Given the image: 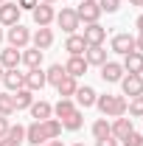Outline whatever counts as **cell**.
I'll return each mask as SVG.
<instances>
[{"instance_id":"cell-14","label":"cell","mask_w":143,"mask_h":146,"mask_svg":"<svg viewBox=\"0 0 143 146\" xmlns=\"http://www.w3.org/2000/svg\"><path fill=\"white\" fill-rule=\"evenodd\" d=\"M101 79L109 82V84H112V82H121V79H124V65H121V62H104V65H101Z\"/></svg>"},{"instance_id":"cell-31","label":"cell","mask_w":143,"mask_h":146,"mask_svg":"<svg viewBox=\"0 0 143 146\" xmlns=\"http://www.w3.org/2000/svg\"><path fill=\"white\" fill-rule=\"evenodd\" d=\"M11 112H17L14 110V98H11V93H0V115H11Z\"/></svg>"},{"instance_id":"cell-23","label":"cell","mask_w":143,"mask_h":146,"mask_svg":"<svg viewBox=\"0 0 143 146\" xmlns=\"http://www.w3.org/2000/svg\"><path fill=\"white\" fill-rule=\"evenodd\" d=\"M28 110H31V118H34V121H45V118L54 115V107H51L48 101H34Z\"/></svg>"},{"instance_id":"cell-28","label":"cell","mask_w":143,"mask_h":146,"mask_svg":"<svg viewBox=\"0 0 143 146\" xmlns=\"http://www.w3.org/2000/svg\"><path fill=\"white\" fill-rule=\"evenodd\" d=\"M65 76H68V73H65V65H51V68L45 70V79H48V84H54V87L62 82V79H65Z\"/></svg>"},{"instance_id":"cell-36","label":"cell","mask_w":143,"mask_h":146,"mask_svg":"<svg viewBox=\"0 0 143 146\" xmlns=\"http://www.w3.org/2000/svg\"><path fill=\"white\" fill-rule=\"evenodd\" d=\"M95 146H118V138H112V135H107V138L95 141Z\"/></svg>"},{"instance_id":"cell-7","label":"cell","mask_w":143,"mask_h":146,"mask_svg":"<svg viewBox=\"0 0 143 146\" xmlns=\"http://www.w3.org/2000/svg\"><path fill=\"white\" fill-rule=\"evenodd\" d=\"M121 87H124V96L135 98V96H143V76L140 73H129L121 79Z\"/></svg>"},{"instance_id":"cell-15","label":"cell","mask_w":143,"mask_h":146,"mask_svg":"<svg viewBox=\"0 0 143 146\" xmlns=\"http://www.w3.org/2000/svg\"><path fill=\"white\" fill-rule=\"evenodd\" d=\"M31 42H34V48H39V51H48L54 45V31L51 28H36L34 34H31Z\"/></svg>"},{"instance_id":"cell-43","label":"cell","mask_w":143,"mask_h":146,"mask_svg":"<svg viewBox=\"0 0 143 146\" xmlns=\"http://www.w3.org/2000/svg\"><path fill=\"white\" fill-rule=\"evenodd\" d=\"M3 73H6V68H3V65H0V79H3Z\"/></svg>"},{"instance_id":"cell-45","label":"cell","mask_w":143,"mask_h":146,"mask_svg":"<svg viewBox=\"0 0 143 146\" xmlns=\"http://www.w3.org/2000/svg\"><path fill=\"white\" fill-rule=\"evenodd\" d=\"M73 146H84V143H73Z\"/></svg>"},{"instance_id":"cell-41","label":"cell","mask_w":143,"mask_h":146,"mask_svg":"<svg viewBox=\"0 0 143 146\" xmlns=\"http://www.w3.org/2000/svg\"><path fill=\"white\" fill-rule=\"evenodd\" d=\"M138 28H140V31H143V14H140V17H138Z\"/></svg>"},{"instance_id":"cell-13","label":"cell","mask_w":143,"mask_h":146,"mask_svg":"<svg viewBox=\"0 0 143 146\" xmlns=\"http://www.w3.org/2000/svg\"><path fill=\"white\" fill-rule=\"evenodd\" d=\"M3 84H6V90H11V93H17L25 87V73H20L17 68L14 70H6L3 73Z\"/></svg>"},{"instance_id":"cell-40","label":"cell","mask_w":143,"mask_h":146,"mask_svg":"<svg viewBox=\"0 0 143 146\" xmlns=\"http://www.w3.org/2000/svg\"><path fill=\"white\" fill-rule=\"evenodd\" d=\"M129 3H132V6H140V9H143V0H129Z\"/></svg>"},{"instance_id":"cell-46","label":"cell","mask_w":143,"mask_h":146,"mask_svg":"<svg viewBox=\"0 0 143 146\" xmlns=\"http://www.w3.org/2000/svg\"><path fill=\"white\" fill-rule=\"evenodd\" d=\"M0 3H6V0H0Z\"/></svg>"},{"instance_id":"cell-18","label":"cell","mask_w":143,"mask_h":146,"mask_svg":"<svg viewBox=\"0 0 143 146\" xmlns=\"http://www.w3.org/2000/svg\"><path fill=\"white\" fill-rule=\"evenodd\" d=\"M65 73L73 76V79L84 76V73H87V62H84V56H70V59L65 62Z\"/></svg>"},{"instance_id":"cell-37","label":"cell","mask_w":143,"mask_h":146,"mask_svg":"<svg viewBox=\"0 0 143 146\" xmlns=\"http://www.w3.org/2000/svg\"><path fill=\"white\" fill-rule=\"evenodd\" d=\"M6 132H9V118L0 115V138H6Z\"/></svg>"},{"instance_id":"cell-30","label":"cell","mask_w":143,"mask_h":146,"mask_svg":"<svg viewBox=\"0 0 143 146\" xmlns=\"http://www.w3.org/2000/svg\"><path fill=\"white\" fill-rule=\"evenodd\" d=\"M73 110H76V107H73L70 98H59V101L54 104V112H56V118H59V121H62V118H68Z\"/></svg>"},{"instance_id":"cell-25","label":"cell","mask_w":143,"mask_h":146,"mask_svg":"<svg viewBox=\"0 0 143 146\" xmlns=\"http://www.w3.org/2000/svg\"><path fill=\"white\" fill-rule=\"evenodd\" d=\"M42 54L45 51H39V48H25V54H23V65L31 70V68H39L42 65Z\"/></svg>"},{"instance_id":"cell-39","label":"cell","mask_w":143,"mask_h":146,"mask_svg":"<svg viewBox=\"0 0 143 146\" xmlns=\"http://www.w3.org/2000/svg\"><path fill=\"white\" fill-rule=\"evenodd\" d=\"M39 146H65L62 141H48V143H39Z\"/></svg>"},{"instance_id":"cell-20","label":"cell","mask_w":143,"mask_h":146,"mask_svg":"<svg viewBox=\"0 0 143 146\" xmlns=\"http://www.w3.org/2000/svg\"><path fill=\"white\" fill-rule=\"evenodd\" d=\"M124 73H143V54L132 51L124 56Z\"/></svg>"},{"instance_id":"cell-26","label":"cell","mask_w":143,"mask_h":146,"mask_svg":"<svg viewBox=\"0 0 143 146\" xmlns=\"http://www.w3.org/2000/svg\"><path fill=\"white\" fill-rule=\"evenodd\" d=\"M81 124H84V115H81V110H73L68 118H62V129H70V132L81 129Z\"/></svg>"},{"instance_id":"cell-24","label":"cell","mask_w":143,"mask_h":146,"mask_svg":"<svg viewBox=\"0 0 143 146\" xmlns=\"http://www.w3.org/2000/svg\"><path fill=\"white\" fill-rule=\"evenodd\" d=\"M11 98H14V110H28L31 104H34V93L28 90V87L17 90L14 96H11Z\"/></svg>"},{"instance_id":"cell-12","label":"cell","mask_w":143,"mask_h":146,"mask_svg":"<svg viewBox=\"0 0 143 146\" xmlns=\"http://www.w3.org/2000/svg\"><path fill=\"white\" fill-rule=\"evenodd\" d=\"M48 84V79H45V70L42 68H31V70L25 73V87L31 93H36V90H42Z\"/></svg>"},{"instance_id":"cell-42","label":"cell","mask_w":143,"mask_h":146,"mask_svg":"<svg viewBox=\"0 0 143 146\" xmlns=\"http://www.w3.org/2000/svg\"><path fill=\"white\" fill-rule=\"evenodd\" d=\"M39 3H48V6H54V3H56V0H39Z\"/></svg>"},{"instance_id":"cell-29","label":"cell","mask_w":143,"mask_h":146,"mask_svg":"<svg viewBox=\"0 0 143 146\" xmlns=\"http://www.w3.org/2000/svg\"><path fill=\"white\" fill-rule=\"evenodd\" d=\"M107 135H112L109 121H107V118H98V121L93 124V138H95V141H101V138H107Z\"/></svg>"},{"instance_id":"cell-3","label":"cell","mask_w":143,"mask_h":146,"mask_svg":"<svg viewBox=\"0 0 143 146\" xmlns=\"http://www.w3.org/2000/svg\"><path fill=\"white\" fill-rule=\"evenodd\" d=\"M56 23H59V28H62L65 34H76L79 25H81V20H79V14H76V9H62V11L56 14Z\"/></svg>"},{"instance_id":"cell-10","label":"cell","mask_w":143,"mask_h":146,"mask_svg":"<svg viewBox=\"0 0 143 146\" xmlns=\"http://www.w3.org/2000/svg\"><path fill=\"white\" fill-rule=\"evenodd\" d=\"M17 23H20V6L17 3H9V0L0 3V25H9L11 28Z\"/></svg>"},{"instance_id":"cell-8","label":"cell","mask_w":143,"mask_h":146,"mask_svg":"<svg viewBox=\"0 0 143 146\" xmlns=\"http://www.w3.org/2000/svg\"><path fill=\"white\" fill-rule=\"evenodd\" d=\"M34 23H36V28H48L51 23L56 20V11H54V6H48V3H39L34 11Z\"/></svg>"},{"instance_id":"cell-44","label":"cell","mask_w":143,"mask_h":146,"mask_svg":"<svg viewBox=\"0 0 143 146\" xmlns=\"http://www.w3.org/2000/svg\"><path fill=\"white\" fill-rule=\"evenodd\" d=\"M0 42H3V31H0Z\"/></svg>"},{"instance_id":"cell-2","label":"cell","mask_w":143,"mask_h":146,"mask_svg":"<svg viewBox=\"0 0 143 146\" xmlns=\"http://www.w3.org/2000/svg\"><path fill=\"white\" fill-rule=\"evenodd\" d=\"M95 107L101 110V115H104V118H121V115H126L129 101H126L124 96L104 93V96H98V98H95Z\"/></svg>"},{"instance_id":"cell-27","label":"cell","mask_w":143,"mask_h":146,"mask_svg":"<svg viewBox=\"0 0 143 146\" xmlns=\"http://www.w3.org/2000/svg\"><path fill=\"white\" fill-rule=\"evenodd\" d=\"M56 90H59V96H62V98H70L73 93L79 90V84H76V79H73V76H65V79L56 84Z\"/></svg>"},{"instance_id":"cell-32","label":"cell","mask_w":143,"mask_h":146,"mask_svg":"<svg viewBox=\"0 0 143 146\" xmlns=\"http://www.w3.org/2000/svg\"><path fill=\"white\" fill-rule=\"evenodd\" d=\"M126 112H129V115H135V118H143V96H135V98L129 101Z\"/></svg>"},{"instance_id":"cell-35","label":"cell","mask_w":143,"mask_h":146,"mask_svg":"<svg viewBox=\"0 0 143 146\" xmlns=\"http://www.w3.org/2000/svg\"><path fill=\"white\" fill-rule=\"evenodd\" d=\"M20 11H34L36 6H39V0H17Z\"/></svg>"},{"instance_id":"cell-33","label":"cell","mask_w":143,"mask_h":146,"mask_svg":"<svg viewBox=\"0 0 143 146\" xmlns=\"http://www.w3.org/2000/svg\"><path fill=\"white\" fill-rule=\"evenodd\" d=\"M95 3H98V9L107 11V14H115V11L121 9V0H95Z\"/></svg>"},{"instance_id":"cell-16","label":"cell","mask_w":143,"mask_h":146,"mask_svg":"<svg viewBox=\"0 0 143 146\" xmlns=\"http://www.w3.org/2000/svg\"><path fill=\"white\" fill-rule=\"evenodd\" d=\"M25 143V127H9V132H6V138H0V146H20Z\"/></svg>"},{"instance_id":"cell-9","label":"cell","mask_w":143,"mask_h":146,"mask_svg":"<svg viewBox=\"0 0 143 146\" xmlns=\"http://www.w3.org/2000/svg\"><path fill=\"white\" fill-rule=\"evenodd\" d=\"M109 48H112L115 54H121V56L138 51V48H135V36H132V34H115V36H112V42H109Z\"/></svg>"},{"instance_id":"cell-1","label":"cell","mask_w":143,"mask_h":146,"mask_svg":"<svg viewBox=\"0 0 143 146\" xmlns=\"http://www.w3.org/2000/svg\"><path fill=\"white\" fill-rule=\"evenodd\" d=\"M59 135H62V121L59 118H45V121H34L31 127H25V141L34 146L56 141Z\"/></svg>"},{"instance_id":"cell-6","label":"cell","mask_w":143,"mask_h":146,"mask_svg":"<svg viewBox=\"0 0 143 146\" xmlns=\"http://www.w3.org/2000/svg\"><path fill=\"white\" fill-rule=\"evenodd\" d=\"M28 42H31V31H28L25 25H20V23H17V25L9 28V45H11V48H20V51H23Z\"/></svg>"},{"instance_id":"cell-19","label":"cell","mask_w":143,"mask_h":146,"mask_svg":"<svg viewBox=\"0 0 143 146\" xmlns=\"http://www.w3.org/2000/svg\"><path fill=\"white\" fill-rule=\"evenodd\" d=\"M65 51H68L70 56H84V51H87V42H84V36H79V34H68Z\"/></svg>"},{"instance_id":"cell-21","label":"cell","mask_w":143,"mask_h":146,"mask_svg":"<svg viewBox=\"0 0 143 146\" xmlns=\"http://www.w3.org/2000/svg\"><path fill=\"white\" fill-rule=\"evenodd\" d=\"M73 96H76V101H79V107H81V110L93 107V104H95V98H98V93L93 90V87H87V84H84V87H79Z\"/></svg>"},{"instance_id":"cell-11","label":"cell","mask_w":143,"mask_h":146,"mask_svg":"<svg viewBox=\"0 0 143 146\" xmlns=\"http://www.w3.org/2000/svg\"><path fill=\"white\" fill-rule=\"evenodd\" d=\"M20 62H23V54H20V48H3L0 51V65L6 68V70H14V68H20Z\"/></svg>"},{"instance_id":"cell-4","label":"cell","mask_w":143,"mask_h":146,"mask_svg":"<svg viewBox=\"0 0 143 146\" xmlns=\"http://www.w3.org/2000/svg\"><path fill=\"white\" fill-rule=\"evenodd\" d=\"M76 14H79V20L87 25V23H98V17H101L104 11L98 9V3H95V0H81V6L76 9Z\"/></svg>"},{"instance_id":"cell-38","label":"cell","mask_w":143,"mask_h":146,"mask_svg":"<svg viewBox=\"0 0 143 146\" xmlns=\"http://www.w3.org/2000/svg\"><path fill=\"white\" fill-rule=\"evenodd\" d=\"M135 48H138V51H140V54H143V31H140V36L135 39Z\"/></svg>"},{"instance_id":"cell-17","label":"cell","mask_w":143,"mask_h":146,"mask_svg":"<svg viewBox=\"0 0 143 146\" xmlns=\"http://www.w3.org/2000/svg\"><path fill=\"white\" fill-rule=\"evenodd\" d=\"M84 62L101 68V65L107 62V51H104V45H87V51H84Z\"/></svg>"},{"instance_id":"cell-47","label":"cell","mask_w":143,"mask_h":146,"mask_svg":"<svg viewBox=\"0 0 143 146\" xmlns=\"http://www.w3.org/2000/svg\"><path fill=\"white\" fill-rule=\"evenodd\" d=\"M140 76H143V73H140Z\"/></svg>"},{"instance_id":"cell-22","label":"cell","mask_w":143,"mask_h":146,"mask_svg":"<svg viewBox=\"0 0 143 146\" xmlns=\"http://www.w3.org/2000/svg\"><path fill=\"white\" fill-rule=\"evenodd\" d=\"M109 127H112V138L124 141L126 135L132 132V118H124V115H121V118H115V121H112Z\"/></svg>"},{"instance_id":"cell-5","label":"cell","mask_w":143,"mask_h":146,"mask_svg":"<svg viewBox=\"0 0 143 146\" xmlns=\"http://www.w3.org/2000/svg\"><path fill=\"white\" fill-rule=\"evenodd\" d=\"M81 36H84L87 45H104V39H107V28H104L101 23H87Z\"/></svg>"},{"instance_id":"cell-34","label":"cell","mask_w":143,"mask_h":146,"mask_svg":"<svg viewBox=\"0 0 143 146\" xmlns=\"http://www.w3.org/2000/svg\"><path fill=\"white\" fill-rule=\"evenodd\" d=\"M124 146H143V135L132 129V132H129V135L124 138Z\"/></svg>"}]
</instances>
